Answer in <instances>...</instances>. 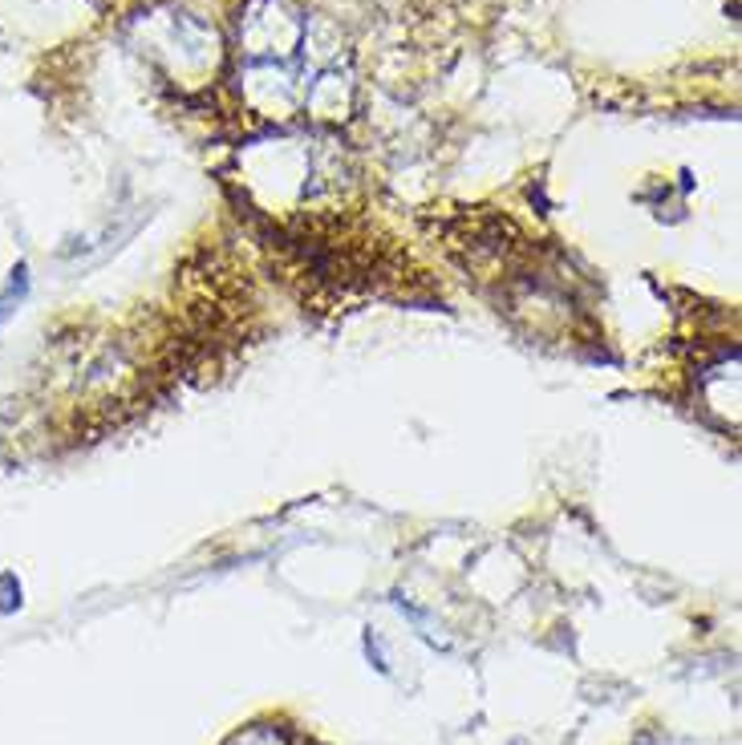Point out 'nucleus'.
I'll use <instances>...</instances> for the list:
<instances>
[{
  "label": "nucleus",
  "instance_id": "nucleus-1",
  "mask_svg": "<svg viewBox=\"0 0 742 745\" xmlns=\"http://www.w3.org/2000/svg\"><path fill=\"white\" fill-rule=\"evenodd\" d=\"M227 745H284V737L272 734V729H247V734L232 737Z\"/></svg>",
  "mask_w": 742,
  "mask_h": 745
}]
</instances>
